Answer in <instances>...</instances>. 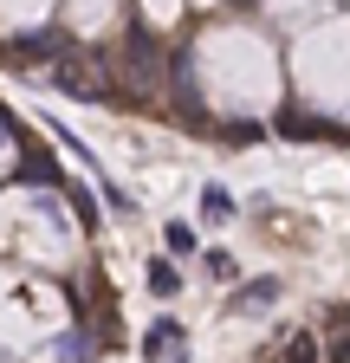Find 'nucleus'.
<instances>
[{"instance_id":"nucleus-1","label":"nucleus","mask_w":350,"mask_h":363,"mask_svg":"<svg viewBox=\"0 0 350 363\" xmlns=\"http://www.w3.org/2000/svg\"><path fill=\"white\" fill-rule=\"evenodd\" d=\"M123 78L137 84V91H162V78H169V52L156 45V33L149 26H130V39H123Z\"/></svg>"},{"instance_id":"nucleus-2","label":"nucleus","mask_w":350,"mask_h":363,"mask_svg":"<svg viewBox=\"0 0 350 363\" xmlns=\"http://www.w3.org/2000/svg\"><path fill=\"white\" fill-rule=\"evenodd\" d=\"M59 52H65L59 33H20V39H13V59H20V65H33V59L46 65V59H59Z\"/></svg>"},{"instance_id":"nucleus-3","label":"nucleus","mask_w":350,"mask_h":363,"mask_svg":"<svg viewBox=\"0 0 350 363\" xmlns=\"http://www.w3.org/2000/svg\"><path fill=\"white\" fill-rule=\"evenodd\" d=\"M20 175H26V182H39V189H59V162L39 150V143H20Z\"/></svg>"},{"instance_id":"nucleus-4","label":"nucleus","mask_w":350,"mask_h":363,"mask_svg":"<svg viewBox=\"0 0 350 363\" xmlns=\"http://www.w3.org/2000/svg\"><path fill=\"white\" fill-rule=\"evenodd\" d=\"M279 130L286 136H318V143H331V136H337V123H324V117H312V111H279Z\"/></svg>"},{"instance_id":"nucleus-5","label":"nucleus","mask_w":350,"mask_h":363,"mask_svg":"<svg viewBox=\"0 0 350 363\" xmlns=\"http://www.w3.org/2000/svg\"><path fill=\"white\" fill-rule=\"evenodd\" d=\"M182 344V325H175V318H156V325L143 331V357H162V350H175Z\"/></svg>"},{"instance_id":"nucleus-6","label":"nucleus","mask_w":350,"mask_h":363,"mask_svg":"<svg viewBox=\"0 0 350 363\" xmlns=\"http://www.w3.org/2000/svg\"><path fill=\"white\" fill-rule=\"evenodd\" d=\"M273 298H279V279H247V286H240V298H234V305H240V311H266V305H273Z\"/></svg>"},{"instance_id":"nucleus-7","label":"nucleus","mask_w":350,"mask_h":363,"mask_svg":"<svg viewBox=\"0 0 350 363\" xmlns=\"http://www.w3.org/2000/svg\"><path fill=\"white\" fill-rule=\"evenodd\" d=\"M279 363H318V331H292L286 350H279Z\"/></svg>"},{"instance_id":"nucleus-8","label":"nucleus","mask_w":350,"mask_h":363,"mask_svg":"<svg viewBox=\"0 0 350 363\" xmlns=\"http://www.w3.org/2000/svg\"><path fill=\"white\" fill-rule=\"evenodd\" d=\"M201 214L208 220H234V195L221 189V182H208V189H201Z\"/></svg>"},{"instance_id":"nucleus-9","label":"nucleus","mask_w":350,"mask_h":363,"mask_svg":"<svg viewBox=\"0 0 350 363\" xmlns=\"http://www.w3.org/2000/svg\"><path fill=\"white\" fill-rule=\"evenodd\" d=\"M149 292H156V298H175V292H182V272H175L169 259H156V266H149Z\"/></svg>"},{"instance_id":"nucleus-10","label":"nucleus","mask_w":350,"mask_h":363,"mask_svg":"<svg viewBox=\"0 0 350 363\" xmlns=\"http://www.w3.org/2000/svg\"><path fill=\"white\" fill-rule=\"evenodd\" d=\"M162 240H169V253H195V227H188V220H169Z\"/></svg>"},{"instance_id":"nucleus-11","label":"nucleus","mask_w":350,"mask_h":363,"mask_svg":"<svg viewBox=\"0 0 350 363\" xmlns=\"http://www.w3.org/2000/svg\"><path fill=\"white\" fill-rule=\"evenodd\" d=\"M72 208H78L84 227H98V195H91V189H72Z\"/></svg>"},{"instance_id":"nucleus-12","label":"nucleus","mask_w":350,"mask_h":363,"mask_svg":"<svg viewBox=\"0 0 350 363\" xmlns=\"http://www.w3.org/2000/svg\"><path fill=\"white\" fill-rule=\"evenodd\" d=\"M208 272H214V279H234L240 266H234V253H221V247H214V253H208Z\"/></svg>"},{"instance_id":"nucleus-13","label":"nucleus","mask_w":350,"mask_h":363,"mask_svg":"<svg viewBox=\"0 0 350 363\" xmlns=\"http://www.w3.org/2000/svg\"><path fill=\"white\" fill-rule=\"evenodd\" d=\"M169 363H188V350H182V357H169Z\"/></svg>"}]
</instances>
